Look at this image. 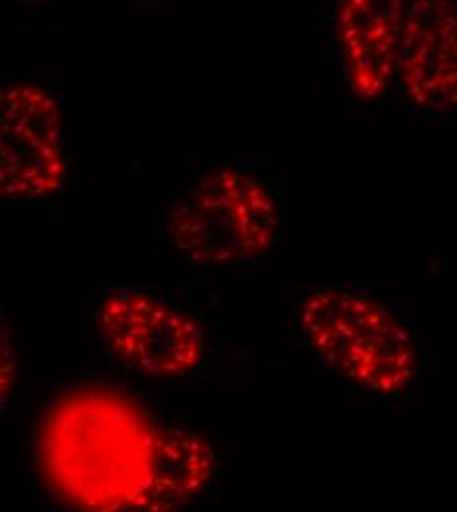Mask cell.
<instances>
[{
	"instance_id": "6da1fadb",
	"label": "cell",
	"mask_w": 457,
	"mask_h": 512,
	"mask_svg": "<svg viewBox=\"0 0 457 512\" xmlns=\"http://www.w3.org/2000/svg\"><path fill=\"white\" fill-rule=\"evenodd\" d=\"M36 453L46 485L73 512H180L215 471L203 438L154 424L105 388L77 390L54 404Z\"/></svg>"
},
{
	"instance_id": "7a4b0ae2",
	"label": "cell",
	"mask_w": 457,
	"mask_h": 512,
	"mask_svg": "<svg viewBox=\"0 0 457 512\" xmlns=\"http://www.w3.org/2000/svg\"><path fill=\"white\" fill-rule=\"evenodd\" d=\"M298 321L314 351L351 383L385 396L412 383V337L377 300L351 290L318 288L300 302Z\"/></svg>"
},
{
	"instance_id": "3957f363",
	"label": "cell",
	"mask_w": 457,
	"mask_h": 512,
	"mask_svg": "<svg viewBox=\"0 0 457 512\" xmlns=\"http://www.w3.org/2000/svg\"><path fill=\"white\" fill-rule=\"evenodd\" d=\"M272 195L241 170H221L186 193L168 219L176 249L197 264H231L264 255L276 239Z\"/></svg>"
},
{
	"instance_id": "277c9868",
	"label": "cell",
	"mask_w": 457,
	"mask_h": 512,
	"mask_svg": "<svg viewBox=\"0 0 457 512\" xmlns=\"http://www.w3.org/2000/svg\"><path fill=\"white\" fill-rule=\"evenodd\" d=\"M97 327L113 355L146 377L178 379L203 359L205 341L196 321L140 290L109 294L99 304Z\"/></svg>"
},
{
	"instance_id": "5b68a950",
	"label": "cell",
	"mask_w": 457,
	"mask_h": 512,
	"mask_svg": "<svg viewBox=\"0 0 457 512\" xmlns=\"http://www.w3.org/2000/svg\"><path fill=\"white\" fill-rule=\"evenodd\" d=\"M62 117L50 93L16 83L0 93V193L34 201L60 192L66 182Z\"/></svg>"
},
{
	"instance_id": "8992f818",
	"label": "cell",
	"mask_w": 457,
	"mask_h": 512,
	"mask_svg": "<svg viewBox=\"0 0 457 512\" xmlns=\"http://www.w3.org/2000/svg\"><path fill=\"white\" fill-rule=\"evenodd\" d=\"M398 79L408 99L430 113L457 109V6L420 0L406 8Z\"/></svg>"
},
{
	"instance_id": "52a82bcc",
	"label": "cell",
	"mask_w": 457,
	"mask_h": 512,
	"mask_svg": "<svg viewBox=\"0 0 457 512\" xmlns=\"http://www.w3.org/2000/svg\"><path fill=\"white\" fill-rule=\"evenodd\" d=\"M406 6L396 0H347L335 14V42L347 83L365 99L381 97L398 77Z\"/></svg>"
},
{
	"instance_id": "ba28073f",
	"label": "cell",
	"mask_w": 457,
	"mask_h": 512,
	"mask_svg": "<svg viewBox=\"0 0 457 512\" xmlns=\"http://www.w3.org/2000/svg\"><path fill=\"white\" fill-rule=\"evenodd\" d=\"M14 351L10 347V341L6 337L2 339V400L6 398V390L12 386V377H14Z\"/></svg>"
}]
</instances>
